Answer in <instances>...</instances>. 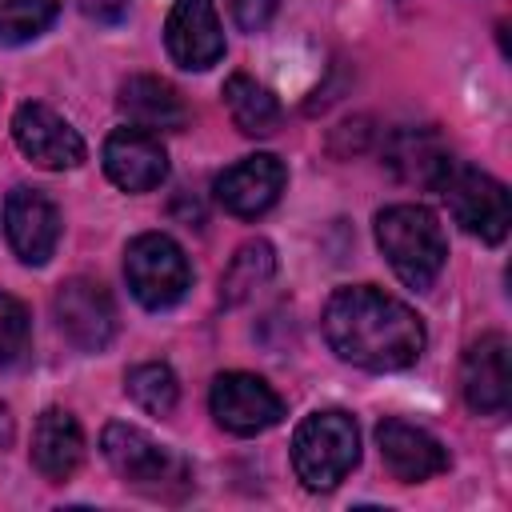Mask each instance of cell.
I'll return each mask as SVG.
<instances>
[{"instance_id":"cell-1","label":"cell","mask_w":512,"mask_h":512,"mask_svg":"<svg viewBox=\"0 0 512 512\" xmlns=\"http://www.w3.org/2000/svg\"><path fill=\"white\" fill-rule=\"evenodd\" d=\"M324 340L328 348L356 368L368 372H396L420 360L424 352V324L420 316L372 288V284H356V288H336L324 304Z\"/></svg>"},{"instance_id":"cell-2","label":"cell","mask_w":512,"mask_h":512,"mask_svg":"<svg viewBox=\"0 0 512 512\" xmlns=\"http://www.w3.org/2000/svg\"><path fill=\"white\" fill-rule=\"evenodd\" d=\"M376 244L388 268L416 292L432 288L448 256L444 228L424 204H388L376 216Z\"/></svg>"},{"instance_id":"cell-3","label":"cell","mask_w":512,"mask_h":512,"mask_svg":"<svg viewBox=\"0 0 512 512\" xmlns=\"http://www.w3.org/2000/svg\"><path fill=\"white\" fill-rule=\"evenodd\" d=\"M360 460V428L340 408L304 416L292 432V468L308 492L336 488Z\"/></svg>"},{"instance_id":"cell-4","label":"cell","mask_w":512,"mask_h":512,"mask_svg":"<svg viewBox=\"0 0 512 512\" xmlns=\"http://www.w3.org/2000/svg\"><path fill=\"white\" fill-rule=\"evenodd\" d=\"M432 192H440L452 220L468 236H480L484 244H500L508 236L512 208H508V188L496 176H488L464 160H448L440 168V176L432 180Z\"/></svg>"},{"instance_id":"cell-5","label":"cell","mask_w":512,"mask_h":512,"mask_svg":"<svg viewBox=\"0 0 512 512\" xmlns=\"http://www.w3.org/2000/svg\"><path fill=\"white\" fill-rule=\"evenodd\" d=\"M124 280H128L132 296L144 308L164 312V308L180 304L184 292L192 288V264H188L184 248L172 236H164V232H140L124 248Z\"/></svg>"},{"instance_id":"cell-6","label":"cell","mask_w":512,"mask_h":512,"mask_svg":"<svg viewBox=\"0 0 512 512\" xmlns=\"http://www.w3.org/2000/svg\"><path fill=\"white\" fill-rule=\"evenodd\" d=\"M104 460L112 464V472L144 492H168L172 484H188V468L176 452H168L164 444H156L144 428L136 424H108L100 436Z\"/></svg>"},{"instance_id":"cell-7","label":"cell","mask_w":512,"mask_h":512,"mask_svg":"<svg viewBox=\"0 0 512 512\" xmlns=\"http://www.w3.org/2000/svg\"><path fill=\"white\" fill-rule=\"evenodd\" d=\"M208 408L216 424L232 436H256L284 420V400L276 388L252 372H220L208 392Z\"/></svg>"},{"instance_id":"cell-8","label":"cell","mask_w":512,"mask_h":512,"mask_svg":"<svg viewBox=\"0 0 512 512\" xmlns=\"http://www.w3.org/2000/svg\"><path fill=\"white\" fill-rule=\"evenodd\" d=\"M52 312H56L64 340L76 344L80 352H100L116 336V304H112L108 288L88 276L64 280L52 296Z\"/></svg>"},{"instance_id":"cell-9","label":"cell","mask_w":512,"mask_h":512,"mask_svg":"<svg viewBox=\"0 0 512 512\" xmlns=\"http://www.w3.org/2000/svg\"><path fill=\"white\" fill-rule=\"evenodd\" d=\"M12 140H16V148L36 168L64 172V168L84 164V140H80V132L60 112H52L40 100H28V104L16 108V116H12Z\"/></svg>"},{"instance_id":"cell-10","label":"cell","mask_w":512,"mask_h":512,"mask_svg":"<svg viewBox=\"0 0 512 512\" xmlns=\"http://www.w3.org/2000/svg\"><path fill=\"white\" fill-rule=\"evenodd\" d=\"M284 180H288L284 164L272 152H256V156H244V160L228 164L216 176L212 192H216V204L224 212H232L240 220H256L280 200Z\"/></svg>"},{"instance_id":"cell-11","label":"cell","mask_w":512,"mask_h":512,"mask_svg":"<svg viewBox=\"0 0 512 512\" xmlns=\"http://www.w3.org/2000/svg\"><path fill=\"white\" fill-rule=\"evenodd\" d=\"M4 236H8L12 252L24 264H32V268L48 264L56 244H60V212H56V204L40 188H28V184L12 188L8 200H4Z\"/></svg>"},{"instance_id":"cell-12","label":"cell","mask_w":512,"mask_h":512,"mask_svg":"<svg viewBox=\"0 0 512 512\" xmlns=\"http://www.w3.org/2000/svg\"><path fill=\"white\" fill-rule=\"evenodd\" d=\"M164 48L168 56L188 68L204 72L224 56V28L212 0H176L164 20Z\"/></svg>"},{"instance_id":"cell-13","label":"cell","mask_w":512,"mask_h":512,"mask_svg":"<svg viewBox=\"0 0 512 512\" xmlns=\"http://www.w3.org/2000/svg\"><path fill=\"white\" fill-rule=\"evenodd\" d=\"M460 388L472 412L496 416L508 408L512 396V372H508V336L504 332H484L480 340L468 344L460 360Z\"/></svg>"},{"instance_id":"cell-14","label":"cell","mask_w":512,"mask_h":512,"mask_svg":"<svg viewBox=\"0 0 512 512\" xmlns=\"http://www.w3.org/2000/svg\"><path fill=\"white\" fill-rule=\"evenodd\" d=\"M100 160H104L108 180L124 192H152L168 176V152H164L160 136L144 132V128H132V124L116 128L104 140Z\"/></svg>"},{"instance_id":"cell-15","label":"cell","mask_w":512,"mask_h":512,"mask_svg":"<svg viewBox=\"0 0 512 512\" xmlns=\"http://www.w3.org/2000/svg\"><path fill=\"white\" fill-rule=\"evenodd\" d=\"M376 444H380L384 468L400 484H420V480H432L448 468V448L428 428H416L408 420H396V416L380 420L376 424Z\"/></svg>"},{"instance_id":"cell-16","label":"cell","mask_w":512,"mask_h":512,"mask_svg":"<svg viewBox=\"0 0 512 512\" xmlns=\"http://www.w3.org/2000/svg\"><path fill=\"white\" fill-rule=\"evenodd\" d=\"M116 104L128 116V124L144 128V132H180L188 124V104L160 76H128L120 84Z\"/></svg>"},{"instance_id":"cell-17","label":"cell","mask_w":512,"mask_h":512,"mask_svg":"<svg viewBox=\"0 0 512 512\" xmlns=\"http://www.w3.org/2000/svg\"><path fill=\"white\" fill-rule=\"evenodd\" d=\"M84 460V432L72 412L64 408H44L36 428H32V464L44 480L60 484L68 480Z\"/></svg>"},{"instance_id":"cell-18","label":"cell","mask_w":512,"mask_h":512,"mask_svg":"<svg viewBox=\"0 0 512 512\" xmlns=\"http://www.w3.org/2000/svg\"><path fill=\"white\" fill-rule=\"evenodd\" d=\"M224 104H228V116L232 124L244 132V136H272L280 128V104L276 96L256 84L252 76L236 72L224 80Z\"/></svg>"},{"instance_id":"cell-19","label":"cell","mask_w":512,"mask_h":512,"mask_svg":"<svg viewBox=\"0 0 512 512\" xmlns=\"http://www.w3.org/2000/svg\"><path fill=\"white\" fill-rule=\"evenodd\" d=\"M448 148L432 136V132H396L392 136V148H388V164L404 176V180H416V184H428L440 176V168L448 164Z\"/></svg>"},{"instance_id":"cell-20","label":"cell","mask_w":512,"mask_h":512,"mask_svg":"<svg viewBox=\"0 0 512 512\" xmlns=\"http://www.w3.org/2000/svg\"><path fill=\"white\" fill-rule=\"evenodd\" d=\"M276 272V252L268 240H248L244 248H236V256L228 260L224 276H220V296L224 304H240L244 296H252L256 288H264Z\"/></svg>"},{"instance_id":"cell-21","label":"cell","mask_w":512,"mask_h":512,"mask_svg":"<svg viewBox=\"0 0 512 512\" xmlns=\"http://www.w3.org/2000/svg\"><path fill=\"white\" fill-rule=\"evenodd\" d=\"M124 392L148 412V416H168L176 408V396H180V384H176V372L160 360H148V364H136L128 368L124 376Z\"/></svg>"},{"instance_id":"cell-22","label":"cell","mask_w":512,"mask_h":512,"mask_svg":"<svg viewBox=\"0 0 512 512\" xmlns=\"http://www.w3.org/2000/svg\"><path fill=\"white\" fill-rule=\"evenodd\" d=\"M60 12V0H0V44L36 40Z\"/></svg>"},{"instance_id":"cell-23","label":"cell","mask_w":512,"mask_h":512,"mask_svg":"<svg viewBox=\"0 0 512 512\" xmlns=\"http://www.w3.org/2000/svg\"><path fill=\"white\" fill-rule=\"evenodd\" d=\"M28 344H32V320H28V308H24L16 296L0 292V368L24 360Z\"/></svg>"},{"instance_id":"cell-24","label":"cell","mask_w":512,"mask_h":512,"mask_svg":"<svg viewBox=\"0 0 512 512\" xmlns=\"http://www.w3.org/2000/svg\"><path fill=\"white\" fill-rule=\"evenodd\" d=\"M276 8H280V0H228V12L244 32H260L276 16Z\"/></svg>"},{"instance_id":"cell-25","label":"cell","mask_w":512,"mask_h":512,"mask_svg":"<svg viewBox=\"0 0 512 512\" xmlns=\"http://www.w3.org/2000/svg\"><path fill=\"white\" fill-rule=\"evenodd\" d=\"M96 24H120L128 16V0H72Z\"/></svg>"}]
</instances>
